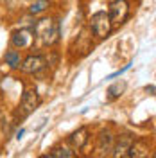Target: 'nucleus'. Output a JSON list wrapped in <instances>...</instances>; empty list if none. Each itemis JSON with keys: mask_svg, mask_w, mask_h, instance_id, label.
I'll return each instance as SVG.
<instances>
[{"mask_svg": "<svg viewBox=\"0 0 156 158\" xmlns=\"http://www.w3.org/2000/svg\"><path fill=\"white\" fill-rule=\"evenodd\" d=\"M32 34L34 38H39L41 45L52 47L59 41L61 36V25L56 18H39L32 23Z\"/></svg>", "mask_w": 156, "mask_h": 158, "instance_id": "nucleus-1", "label": "nucleus"}, {"mask_svg": "<svg viewBox=\"0 0 156 158\" xmlns=\"http://www.w3.org/2000/svg\"><path fill=\"white\" fill-rule=\"evenodd\" d=\"M113 31V25L109 22V16H108L106 11H97L92 15L90 18V32L93 36H97L99 40H104L111 34Z\"/></svg>", "mask_w": 156, "mask_h": 158, "instance_id": "nucleus-2", "label": "nucleus"}, {"mask_svg": "<svg viewBox=\"0 0 156 158\" xmlns=\"http://www.w3.org/2000/svg\"><path fill=\"white\" fill-rule=\"evenodd\" d=\"M108 16L113 27H118L122 23H126L129 18V2L127 0H113L108 6Z\"/></svg>", "mask_w": 156, "mask_h": 158, "instance_id": "nucleus-3", "label": "nucleus"}, {"mask_svg": "<svg viewBox=\"0 0 156 158\" xmlns=\"http://www.w3.org/2000/svg\"><path fill=\"white\" fill-rule=\"evenodd\" d=\"M39 102H41V99H39V94H38V90L34 88H27L25 92H23V95H22V102H20V110L14 113V117H18L20 118H25L29 113H32L34 110L39 106Z\"/></svg>", "mask_w": 156, "mask_h": 158, "instance_id": "nucleus-4", "label": "nucleus"}, {"mask_svg": "<svg viewBox=\"0 0 156 158\" xmlns=\"http://www.w3.org/2000/svg\"><path fill=\"white\" fill-rule=\"evenodd\" d=\"M47 69V58L43 54H29L25 59H22L20 69L23 74H39Z\"/></svg>", "mask_w": 156, "mask_h": 158, "instance_id": "nucleus-5", "label": "nucleus"}, {"mask_svg": "<svg viewBox=\"0 0 156 158\" xmlns=\"http://www.w3.org/2000/svg\"><path fill=\"white\" fill-rule=\"evenodd\" d=\"M34 34L31 29H16L11 32V38H9V43L13 49L16 50H22V49H31L34 45Z\"/></svg>", "mask_w": 156, "mask_h": 158, "instance_id": "nucleus-6", "label": "nucleus"}, {"mask_svg": "<svg viewBox=\"0 0 156 158\" xmlns=\"http://www.w3.org/2000/svg\"><path fill=\"white\" fill-rule=\"evenodd\" d=\"M133 140L135 137L133 135H120L117 138V142H115V146H113V158H126L127 156V151H129V146L133 144Z\"/></svg>", "mask_w": 156, "mask_h": 158, "instance_id": "nucleus-7", "label": "nucleus"}, {"mask_svg": "<svg viewBox=\"0 0 156 158\" xmlns=\"http://www.w3.org/2000/svg\"><path fill=\"white\" fill-rule=\"evenodd\" d=\"M127 156L129 158H147L149 156V146L144 140H133V144L129 146L127 151Z\"/></svg>", "mask_w": 156, "mask_h": 158, "instance_id": "nucleus-8", "label": "nucleus"}, {"mask_svg": "<svg viewBox=\"0 0 156 158\" xmlns=\"http://www.w3.org/2000/svg\"><path fill=\"white\" fill-rule=\"evenodd\" d=\"M88 138H90V133H88V129H86V128H79L77 131H74V133L70 135L68 140H70V144H72V146H74L76 149H83L84 146H86Z\"/></svg>", "mask_w": 156, "mask_h": 158, "instance_id": "nucleus-9", "label": "nucleus"}, {"mask_svg": "<svg viewBox=\"0 0 156 158\" xmlns=\"http://www.w3.org/2000/svg\"><path fill=\"white\" fill-rule=\"evenodd\" d=\"M113 148V133L109 129H102L99 133V151L101 153H109Z\"/></svg>", "mask_w": 156, "mask_h": 158, "instance_id": "nucleus-10", "label": "nucleus"}, {"mask_svg": "<svg viewBox=\"0 0 156 158\" xmlns=\"http://www.w3.org/2000/svg\"><path fill=\"white\" fill-rule=\"evenodd\" d=\"M4 61H6V65L13 70H18L20 69V63H22V54H20L16 49H7L6 50V54H4Z\"/></svg>", "mask_w": 156, "mask_h": 158, "instance_id": "nucleus-11", "label": "nucleus"}, {"mask_svg": "<svg viewBox=\"0 0 156 158\" xmlns=\"http://www.w3.org/2000/svg\"><path fill=\"white\" fill-rule=\"evenodd\" d=\"M124 90H126V83H124V81H115V83H111L106 90V101H115V99H118L124 94Z\"/></svg>", "mask_w": 156, "mask_h": 158, "instance_id": "nucleus-12", "label": "nucleus"}, {"mask_svg": "<svg viewBox=\"0 0 156 158\" xmlns=\"http://www.w3.org/2000/svg\"><path fill=\"white\" fill-rule=\"evenodd\" d=\"M50 0H34L32 4L29 6V13L32 16H38V15H43L50 9Z\"/></svg>", "mask_w": 156, "mask_h": 158, "instance_id": "nucleus-13", "label": "nucleus"}, {"mask_svg": "<svg viewBox=\"0 0 156 158\" xmlns=\"http://www.w3.org/2000/svg\"><path fill=\"white\" fill-rule=\"evenodd\" d=\"M54 158H72V151L67 146H56L50 153Z\"/></svg>", "mask_w": 156, "mask_h": 158, "instance_id": "nucleus-14", "label": "nucleus"}, {"mask_svg": "<svg viewBox=\"0 0 156 158\" xmlns=\"http://www.w3.org/2000/svg\"><path fill=\"white\" fill-rule=\"evenodd\" d=\"M129 69H131V63H127V65H124V67H122L120 70H117V72H113V74H109V76H108L106 79H115V77H118V76H122L124 72H127Z\"/></svg>", "mask_w": 156, "mask_h": 158, "instance_id": "nucleus-15", "label": "nucleus"}, {"mask_svg": "<svg viewBox=\"0 0 156 158\" xmlns=\"http://www.w3.org/2000/svg\"><path fill=\"white\" fill-rule=\"evenodd\" d=\"M146 92H147V94H151V95H154V85H149V86H146Z\"/></svg>", "mask_w": 156, "mask_h": 158, "instance_id": "nucleus-16", "label": "nucleus"}, {"mask_svg": "<svg viewBox=\"0 0 156 158\" xmlns=\"http://www.w3.org/2000/svg\"><path fill=\"white\" fill-rule=\"evenodd\" d=\"M23 133H25V129H23V128H22V129H18V131H16V138L20 140V138L23 137Z\"/></svg>", "mask_w": 156, "mask_h": 158, "instance_id": "nucleus-17", "label": "nucleus"}, {"mask_svg": "<svg viewBox=\"0 0 156 158\" xmlns=\"http://www.w3.org/2000/svg\"><path fill=\"white\" fill-rule=\"evenodd\" d=\"M39 158H54V156H52V155H41Z\"/></svg>", "mask_w": 156, "mask_h": 158, "instance_id": "nucleus-18", "label": "nucleus"}]
</instances>
